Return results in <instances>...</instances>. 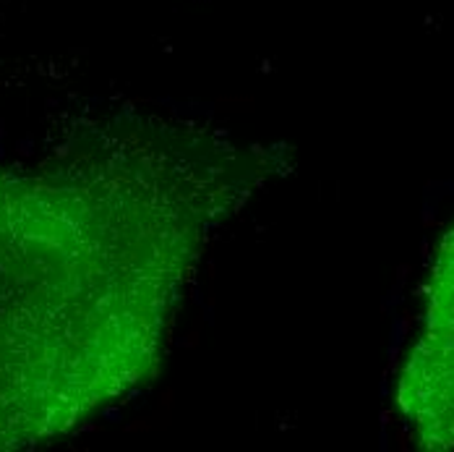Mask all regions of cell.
Returning <instances> with one entry per match:
<instances>
[{"label":"cell","mask_w":454,"mask_h":452,"mask_svg":"<svg viewBox=\"0 0 454 452\" xmlns=\"http://www.w3.org/2000/svg\"><path fill=\"white\" fill-rule=\"evenodd\" d=\"M395 408L410 442L426 452H454V226L442 235L415 340L397 374Z\"/></svg>","instance_id":"cell-1"}]
</instances>
